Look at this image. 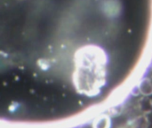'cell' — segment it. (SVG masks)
<instances>
[{
    "mask_svg": "<svg viewBox=\"0 0 152 128\" xmlns=\"http://www.w3.org/2000/svg\"><path fill=\"white\" fill-rule=\"evenodd\" d=\"M107 53L99 45L79 47L74 54L75 69L72 74L76 91L88 97L98 95L107 82Z\"/></svg>",
    "mask_w": 152,
    "mask_h": 128,
    "instance_id": "obj_1",
    "label": "cell"
},
{
    "mask_svg": "<svg viewBox=\"0 0 152 128\" xmlns=\"http://www.w3.org/2000/svg\"><path fill=\"white\" fill-rule=\"evenodd\" d=\"M150 120L147 115H140L134 118L130 123L131 128H150Z\"/></svg>",
    "mask_w": 152,
    "mask_h": 128,
    "instance_id": "obj_5",
    "label": "cell"
},
{
    "mask_svg": "<svg viewBox=\"0 0 152 128\" xmlns=\"http://www.w3.org/2000/svg\"><path fill=\"white\" fill-rule=\"evenodd\" d=\"M138 108L143 115H149L152 112V100L149 97L142 96L138 101Z\"/></svg>",
    "mask_w": 152,
    "mask_h": 128,
    "instance_id": "obj_4",
    "label": "cell"
},
{
    "mask_svg": "<svg viewBox=\"0 0 152 128\" xmlns=\"http://www.w3.org/2000/svg\"><path fill=\"white\" fill-rule=\"evenodd\" d=\"M123 110V106L120 105H117V106H112L108 110V115L110 117H118L121 114Z\"/></svg>",
    "mask_w": 152,
    "mask_h": 128,
    "instance_id": "obj_6",
    "label": "cell"
},
{
    "mask_svg": "<svg viewBox=\"0 0 152 128\" xmlns=\"http://www.w3.org/2000/svg\"><path fill=\"white\" fill-rule=\"evenodd\" d=\"M93 128H110L111 127V117L106 114H102L96 117L93 121Z\"/></svg>",
    "mask_w": 152,
    "mask_h": 128,
    "instance_id": "obj_2",
    "label": "cell"
},
{
    "mask_svg": "<svg viewBox=\"0 0 152 128\" xmlns=\"http://www.w3.org/2000/svg\"><path fill=\"white\" fill-rule=\"evenodd\" d=\"M132 94L133 95H134V96H137L138 94H141V93H140V90H139V87H138V85L135 86V87H134L133 88V90H132Z\"/></svg>",
    "mask_w": 152,
    "mask_h": 128,
    "instance_id": "obj_8",
    "label": "cell"
},
{
    "mask_svg": "<svg viewBox=\"0 0 152 128\" xmlns=\"http://www.w3.org/2000/svg\"><path fill=\"white\" fill-rule=\"evenodd\" d=\"M37 66L42 69V70H47L51 67V63L49 60L46 59H39L37 61Z\"/></svg>",
    "mask_w": 152,
    "mask_h": 128,
    "instance_id": "obj_7",
    "label": "cell"
},
{
    "mask_svg": "<svg viewBox=\"0 0 152 128\" xmlns=\"http://www.w3.org/2000/svg\"><path fill=\"white\" fill-rule=\"evenodd\" d=\"M151 128H152V127H151Z\"/></svg>",
    "mask_w": 152,
    "mask_h": 128,
    "instance_id": "obj_9",
    "label": "cell"
},
{
    "mask_svg": "<svg viewBox=\"0 0 152 128\" xmlns=\"http://www.w3.org/2000/svg\"><path fill=\"white\" fill-rule=\"evenodd\" d=\"M140 93L142 96L149 97L152 95V80L149 78H144L138 84Z\"/></svg>",
    "mask_w": 152,
    "mask_h": 128,
    "instance_id": "obj_3",
    "label": "cell"
}]
</instances>
